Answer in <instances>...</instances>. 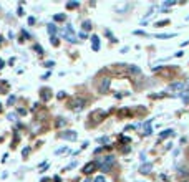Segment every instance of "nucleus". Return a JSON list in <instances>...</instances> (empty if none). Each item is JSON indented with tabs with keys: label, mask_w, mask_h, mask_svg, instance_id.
Listing matches in <instances>:
<instances>
[{
	"label": "nucleus",
	"mask_w": 189,
	"mask_h": 182,
	"mask_svg": "<svg viewBox=\"0 0 189 182\" xmlns=\"http://www.w3.org/2000/svg\"><path fill=\"white\" fill-rule=\"evenodd\" d=\"M61 35L65 40H68L70 43H76V35H75V30H73L71 25H66L65 28L61 30Z\"/></svg>",
	"instance_id": "nucleus-1"
},
{
	"label": "nucleus",
	"mask_w": 189,
	"mask_h": 182,
	"mask_svg": "<svg viewBox=\"0 0 189 182\" xmlns=\"http://www.w3.org/2000/svg\"><path fill=\"white\" fill-rule=\"evenodd\" d=\"M113 164H114V157H113V156H106V157L103 159V162L100 164V166H101V171H103V172H108V171L113 167Z\"/></svg>",
	"instance_id": "nucleus-2"
},
{
	"label": "nucleus",
	"mask_w": 189,
	"mask_h": 182,
	"mask_svg": "<svg viewBox=\"0 0 189 182\" xmlns=\"http://www.w3.org/2000/svg\"><path fill=\"white\" fill-rule=\"evenodd\" d=\"M187 86H189V81H186V83L176 81V83H171V85H169V89L171 91H177V94H179V93H183V89L187 88Z\"/></svg>",
	"instance_id": "nucleus-3"
},
{
	"label": "nucleus",
	"mask_w": 189,
	"mask_h": 182,
	"mask_svg": "<svg viewBox=\"0 0 189 182\" xmlns=\"http://www.w3.org/2000/svg\"><path fill=\"white\" fill-rule=\"evenodd\" d=\"M60 138H61V139H65V141H76L78 134H76L75 131H71V129H68V131L60 132Z\"/></svg>",
	"instance_id": "nucleus-4"
},
{
	"label": "nucleus",
	"mask_w": 189,
	"mask_h": 182,
	"mask_svg": "<svg viewBox=\"0 0 189 182\" xmlns=\"http://www.w3.org/2000/svg\"><path fill=\"white\" fill-rule=\"evenodd\" d=\"M83 104H85V99H81V98H76V99H73L71 108H73L75 111H81V109H83Z\"/></svg>",
	"instance_id": "nucleus-5"
},
{
	"label": "nucleus",
	"mask_w": 189,
	"mask_h": 182,
	"mask_svg": "<svg viewBox=\"0 0 189 182\" xmlns=\"http://www.w3.org/2000/svg\"><path fill=\"white\" fill-rule=\"evenodd\" d=\"M110 83H111L110 78H103V80H101V83H100V93H106L108 88H110Z\"/></svg>",
	"instance_id": "nucleus-6"
},
{
	"label": "nucleus",
	"mask_w": 189,
	"mask_h": 182,
	"mask_svg": "<svg viewBox=\"0 0 189 182\" xmlns=\"http://www.w3.org/2000/svg\"><path fill=\"white\" fill-rule=\"evenodd\" d=\"M91 45H93V51L100 50V38H98V35H93L91 37Z\"/></svg>",
	"instance_id": "nucleus-7"
},
{
	"label": "nucleus",
	"mask_w": 189,
	"mask_h": 182,
	"mask_svg": "<svg viewBox=\"0 0 189 182\" xmlns=\"http://www.w3.org/2000/svg\"><path fill=\"white\" fill-rule=\"evenodd\" d=\"M94 167H96V162H90V164H86V166L83 167V172H85V174H91L94 171Z\"/></svg>",
	"instance_id": "nucleus-8"
},
{
	"label": "nucleus",
	"mask_w": 189,
	"mask_h": 182,
	"mask_svg": "<svg viewBox=\"0 0 189 182\" xmlns=\"http://www.w3.org/2000/svg\"><path fill=\"white\" fill-rule=\"evenodd\" d=\"M153 169V164H143L141 167H139V172L141 174H149Z\"/></svg>",
	"instance_id": "nucleus-9"
},
{
	"label": "nucleus",
	"mask_w": 189,
	"mask_h": 182,
	"mask_svg": "<svg viewBox=\"0 0 189 182\" xmlns=\"http://www.w3.org/2000/svg\"><path fill=\"white\" fill-rule=\"evenodd\" d=\"M47 30H48V35H50V38H53V37H55V33H57V25L50 23V25L47 27Z\"/></svg>",
	"instance_id": "nucleus-10"
},
{
	"label": "nucleus",
	"mask_w": 189,
	"mask_h": 182,
	"mask_svg": "<svg viewBox=\"0 0 189 182\" xmlns=\"http://www.w3.org/2000/svg\"><path fill=\"white\" fill-rule=\"evenodd\" d=\"M128 70L133 73V75H139V73H141V68H139V66H136V65H129Z\"/></svg>",
	"instance_id": "nucleus-11"
},
{
	"label": "nucleus",
	"mask_w": 189,
	"mask_h": 182,
	"mask_svg": "<svg viewBox=\"0 0 189 182\" xmlns=\"http://www.w3.org/2000/svg\"><path fill=\"white\" fill-rule=\"evenodd\" d=\"M153 132V128H151V121H148L144 124V136H149Z\"/></svg>",
	"instance_id": "nucleus-12"
},
{
	"label": "nucleus",
	"mask_w": 189,
	"mask_h": 182,
	"mask_svg": "<svg viewBox=\"0 0 189 182\" xmlns=\"http://www.w3.org/2000/svg\"><path fill=\"white\" fill-rule=\"evenodd\" d=\"M173 37H176V33H159V35H156V38H173Z\"/></svg>",
	"instance_id": "nucleus-13"
},
{
	"label": "nucleus",
	"mask_w": 189,
	"mask_h": 182,
	"mask_svg": "<svg viewBox=\"0 0 189 182\" xmlns=\"http://www.w3.org/2000/svg\"><path fill=\"white\" fill-rule=\"evenodd\" d=\"M83 30H85V31L91 30V22H90V20H86V22H83Z\"/></svg>",
	"instance_id": "nucleus-14"
},
{
	"label": "nucleus",
	"mask_w": 189,
	"mask_h": 182,
	"mask_svg": "<svg viewBox=\"0 0 189 182\" xmlns=\"http://www.w3.org/2000/svg\"><path fill=\"white\" fill-rule=\"evenodd\" d=\"M173 5H176V0H166V2L163 3V8L164 7H173Z\"/></svg>",
	"instance_id": "nucleus-15"
},
{
	"label": "nucleus",
	"mask_w": 189,
	"mask_h": 182,
	"mask_svg": "<svg viewBox=\"0 0 189 182\" xmlns=\"http://www.w3.org/2000/svg\"><path fill=\"white\" fill-rule=\"evenodd\" d=\"M171 134H173V129H166V131L161 132V138H167V136H171Z\"/></svg>",
	"instance_id": "nucleus-16"
},
{
	"label": "nucleus",
	"mask_w": 189,
	"mask_h": 182,
	"mask_svg": "<svg viewBox=\"0 0 189 182\" xmlns=\"http://www.w3.org/2000/svg\"><path fill=\"white\" fill-rule=\"evenodd\" d=\"M35 51H38V55H41L43 53V48H41L40 45H35Z\"/></svg>",
	"instance_id": "nucleus-17"
},
{
	"label": "nucleus",
	"mask_w": 189,
	"mask_h": 182,
	"mask_svg": "<svg viewBox=\"0 0 189 182\" xmlns=\"http://www.w3.org/2000/svg\"><path fill=\"white\" fill-rule=\"evenodd\" d=\"M93 182H106V179H104L103 176H98V177H96V179H94Z\"/></svg>",
	"instance_id": "nucleus-18"
},
{
	"label": "nucleus",
	"mask_w": 189,
	"mask_h": 182,
	"mask_svg": "<svg viewBox=\"0 0 189 182\" xmlns=\"http://www.w3.org/2000/svg\"><path fill=\"white\" fill-rule=\"evenodd\" d=\"M7 118H8L10 121H17V114H13V113H10V114H8V116H7Z\"/></svg>",
	"instance_id": "nucleus-19"
},
{
	"label": "nucleus",
	"mask_w": 189,
	"mask_h": 182,
	"mask_svg": "<svg viewBox=\"0 0 189 182\" xmlns=\"http://www.w3.org/2000/svg\"><path fill=\"white\" fill-rule=\"evenodd\" d=\"M28 152H30V148H25V149H22V156L25 157V156H28Z\"/></svg>",
	"instance_id": "nucleus-20"
},
{
	"label": "nucleus",
	"mask_w": 189,
	"mask_h": 182,
	"mask_svg": "<svg viewBox=\"0 0 189 182\" xmlns=\"http://www.w3.org/2000/svg\"><path fill=\"white\" fill-rule=\"evenodd\" d=\"M73 7H78V2H70L68 3V8H73Z\"/></svg>",
	"instance_id": "nucleus-21"
},
{
	"label": "nucleus",
	"mask_w": 189,
	"mask_h": 182,
	"mask_svg": "<svg viewBox=\"0 0 189 182\" xmlns=\"http://www.w3.org/2000/svg\"><path fill=\"white\" fill-rule=\"evenodd\" d=\"M55 20L60 22V20H65V15H55Z\"/></svg>",
	"instance_id": "nucleus-22"
},
{
	"label": "nucleus",
	"mask_w": 189,
	"mask_h": 182,
	"mask_svg": "<svg viewBox=\"0 0 189 182\" xmlns=\"http://www.w3.org/2000/svg\"><path fill=\"white\" fill-rule=\"evenodd\" d=\"M45 66H47V68H51V66H55V63L53 61H47V63H45Z\"/></svg>",
	"instance_id": "nucleus-23"
},
{
	"label": "nucleus",
	"mask_w": 189,
	"mask_h": 182,
	"mask_svg": "<svg viewBox=\"0 0 189 182\" xmlns=\"http://www.w3.org/2000/svg\"><path fill=\"white\" fill-rule=\"evenodd\" d=\"M100 142H104V144H108V142H110V139H108V138H100Z\"/></svg>",
	"instance_id": "nucleus-24"
},
{
	"label": "nucleus",
	"mask_w": 189,
	"mask_h": 182,
	"mask_svg": "<svg viewBox=\"0 0 189 182\" xmlns=\"http://www.w3.org/2000/svg\"><path fill=\"white\" fill-rule=\"evenodd\" d=\"M66 151H68L66 148H61V149H57V154H61V152H66Z\"/></svg>",
	"instance_id": "nucleus-25"
},
{
	"label": "nucleus",
	"mask_w": 189,
	"mask_h": 182,
	"mask_svg": "<svg viewBox=\"0 0 189 182\" xmlns=\"http://www.w3.org/2000/svg\"><path fill=\"white\" fill-rule=\"evenodd\" d=\"M184 55V51H176V53H174V57H183Z\"/></svg>",
	"instance_id": "nucleus-26"
},
{
	"label": "nucleus",
	"mask_w": 189,
	"mask_h": 182,
	"mask_svg": "<svg viewBox=\"0 0 189 182\" xmlns=\"http://www.w3.org/2000/svg\"><path fill=\"white\" fill-rule=\"evenodd\" d=\"M13 101H15V96H10V98H8V104H12Z\"/></svg>",
	"instance_id": "nucleus-27"
},
{
	"label": "nucleus",
	"mask_w": 189,
	"mask_h": 182,
	"mask_svg": "<svg viewBox=\"0 0 189 182\" xmlns=\"http://www.w3.org/2000/svg\"><path fill=\"white\" fill-rule=\"evenodd\" d=\"M63 124H66V121H63L61 118H60V121H58V126H63Z\"/></svg>",
	"instance_id": "nucleus-28"
},
{
	"label": "nucleus",
	"mask_w": 189,
	"mask_h": 182,
	"mask_svg": "<svg viewBox=\"0 0 189 182\" xmlns=\"http://www.w3.org/2000/svg\"><path fill=\"white\" fill-rule=\"evenodd\" d=\"M0 68H3V60H0Z\"/></svg>",
	"instance_id": "nucleus-29"
}]
</instances>
